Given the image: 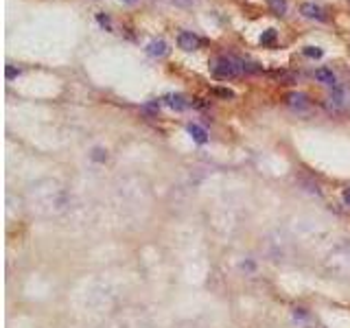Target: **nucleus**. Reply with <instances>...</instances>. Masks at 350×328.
Wrapping results in <instances>:
<instances>
[{"instance_id": "f257e3e1", "label": "nucleus", "mask_w": 350, "mask_h": 328, "mask_svg": "<svg viewBox=\"0 0 350 328\" xmlns=\"http://www.w3.org/2000/svg\"><path fill=\"white\" fill-rule=\"evenodd\" d=\"M31 208L40 215H60L68 206V195L57 182H40L28 188Z\"/></svg>"}, {"instance_id": "f03ea898", "label": "nucleus", "mask_w": 350, "mask_h": 328, "mask_svg": "<svg viewBox=\"0 0 350 328\" xmlns=\"http://www.w3.org/2000/svg\"><path fill=\"white\" fill-rule=\"evenodd\" d=\"M213 75L217 79H235L243 72V62L237 59V57H217L213 62Z\"/></svg>"}, {"instance_id": "7ed1b4c3", "label": "nucleus", "mask_w": 350, "mask_h": 328, "mask_svg": "<svg viewBox=\"0 0 350 328\" xmlns=\"http://www.w3.org/2000/svg\"><path fill=\"white\" fill-rule=\"evenodd\" d=\"M300 13H302L304 18H309V20H317V22H324L326 20V11L319 5H315V3H304L300 7Z\"/></svg>"}, {"instance_id": "20e7f679", "label": "nucleus", "mask_w": 350, "mask_h": 328, "mask_svg": "<svg viewBox=\"0 0 350 328\" xmlns=\"http://www.w3.org/2000/svg\"><path fill=\"white\" fill-rule=\"evenodd\" d=\"M162 103H164L166 107L175 109V112H182V109H186L188 105H191L184 94H166V97L162 99Z\"/></svg>"}, {"instance_id": "39448f33", "label": "nucleus", "mask_w": 350, "mask_h": 328, "mask_svg": "<svg viewBox=\"0 0 350 328\" xmlns=\"http://www.w3.org/2000/svg\"><path fill=\"white\" fill-rule=\"evenodd\" d=\"M178 46L182 48V50H195L197 46H199V38H197L195 33H188V31H182L180 35H178Z\"/></svg>"}, {"instance_id": "423d86ee", "label": "nucleus", "mask_w": 350, "mask_h": 328, "mask_svg": "<svg viewBox=\"0 0 350 328\" xmlns=\"http://www.w3.org/2000/svg\"><path fill=\"white\" fill-rule=\"evenodd\" d=\"M315 79L319 83H324V85L337 87V77H335V72L331 68H317L315 70Z\"/></svg>"}, {"instance_id": "0eeeda50", "label": "nucleus", "mask_w": 350, "mask_h": 328, "mask_svg": "<svg viewBox=\"0 0 350 328\" xmlns=\"http://www.w3.org/2000/svg\"><path fill=\"white\" fill-rule=\"evenodd\" d=\"M284 101H287V105L294 107V109H304L309 105V99H306V94H302V92H291V94H287Z\"/></svg>"}, {"instance_id": "6e6552de", "label": "nucleus", "mask_w": 350, "mask_h": 328, "mask_svg": "<svg viewBox=\"0 0 350 328\" xmlns=\"http://www.w3.org/2000/svg\"><path fill=\"white\" fill-rule=\"evenodd\" d=\"M147 53L151 57H164L166 53H169V46H166L164 40H153L147 44Z\"/></svg>"}, {"instance_id": "1a4fd4ad", "label": "nucleus", "mask_w": 350, "mask_h": 328, "mask_svg": "<svg viewBox=\"0 0 350 328\" xmlns=\"http://www.w3.org/2000/svg\"><path fill=\"white\" fill-rule=\"evenodd\" d=\"M188 134H191V136H193V140H195V142H199V144L208 142V131L203 129L201 125H197V123H191V125H188Z\"/></svg>"}, {"instance_id": "9d476101", "label": "nucleus", "mask_w": 350, "mask_h": 328, "mask_svg": "<svg viewBox=\"0 0 350 328\" xmlns=\"http://www.w3.org/2000/svg\"><path fill=\"white\" fill-rule=\"evenodd\" d=\"M267 5L274 16H284L287 13V0H267Z\"/></svg>"}, {"instance_id": "9b49d317", "label": "nucleus", "mask_w": 350, "mask_h": 328, "mask_svg": "<svg viewBox=\"0 0 350 328\" xmlns=\"http://www.w3.org/2000/svg\"><path fill=\"white\" fill-rule=\"evenodd\" d=\"M276 38H278L276 28H267V31L260 35V44H262V46H274V44H276Z\"/></svg>"}, {"instance_id": "f8f14e48", "label": "nucleus", "mask_w": 350, "mask_h": 328, "mask_svg": "<svg viewBox=\"0 0 350 328\" xmlns=\"http://www.w3.org/2000/svg\"><path fill=\"white\" fill-rule=\"evenodd\" d=\"M276 75V79H278V81H282V83H294L296 81V75L294 72H287V70H278V72H274Z\"/></svg>"}, {"instance_id": "ddd939ff", "label": "nucleus", "mask_w": 350, "mask_h": 328, "mask_svg": "<svg viewBox=\"0 0 350 328\" xmlns=\"http://www.w3.org/2000/svg\"><path fill=\"white\" fill-rule=\"evenodd\" d=\"M302 53L306 55V57H313V59H319V57L324 55V50L322 48H317V46H306Z\"/></svg>"}, {"instance_id": "4468645a", "label": "nucleus", "mask_w": 350, "mask_h": 328, "mask_svg": "<svg viewBox=\"0 0 350 328\" xmlns=\"http://www.w3.org/2000/svg\"><path fill=\"white\" fill-rule=\"evenodd\" d=\"M213 92L217 94V97H221V99H235V92L228 90V87H215Z\"/></svg>"}, {"instance_id": "2eb2a0df", "label": "nucleus", "mask_w": 350, "mask_h": 328, "mask_svg": "<svg viewBox=\"0 0 350 328\" xmlns=\"http://www.w3.org/2000/svg\"><path fill=\"white\" fill-rule=\"evenodd\" d=\"M97 20H99V24L103 26V28H107V31H112V22H109V18H107V16H103V13H99Z\"/></svg>"}, {"instance_id": "dca6fc26", "label": "nucleus", "mask_w": 350, "mask_h": 328, "mask_svg": "<svg viewBox=\"0 0 350 328\" xmlns=\"http://www.w3.org/2000/svg\"><path fill=\"white\" fill-rule=\"evenodd\" d=\"M92 160H97V162H103V160H107V153L103 149H94L92 151Z\"/></svg>"}, {"instance_id": "f3484780", "label": "nucleus", "mask_w": 350, "mask_h": 328, "mask_svg": "<svg viewBox=\"0 0 350 328\" xmlns=\"http://www.w3.org/2000/svg\"><path fill=\"white\" fill-rule=\"evenodd\" d=\"M262 68H260V66L258 64H245L243 62V72H260Z\"/></svg>"}, {"instance_id": "a211bd4d", "label": "nucleus", "mask_w": 350, "mask_h": 328, "mask_svg": "<svg viewBox=\"0 0 350 328\" xmlns=\"http://www.w3.org/2000/svg\"><path fill=\"white\" fill-rule=\"evenodd\" d=\"M20 75V70H16L13 66H7V79H13V77H18Z\"/></svg>"}, {"instance_id": "6ab92c4d", "label": "nucleus", "mask_w": 350, "mask_h": 328, "mask_svg": "<svg viewBox=\"0 0 350 328\" xmlns=\"http://www.w3.org/2000/svg\"><path fill=\"white\" fill-rule=\"evenodd\" d=\"M341 199H344L346 206H350V188H346V191L341 193Z\"/></svg>"}, {"instance_id": "aec40b11", "label": "nucleus", "mask_w": 350, "mask_h": 328, "mask_svg": "<svg viewBox=\"0 0 350 328\" xmlns=\"http://www.w3.org/2000/svg\"><path fill=\"white\" fill-rule=\"evenodd\" d=\"M123 3H136V0H123Z\"/></svg>"}]
</instances>
